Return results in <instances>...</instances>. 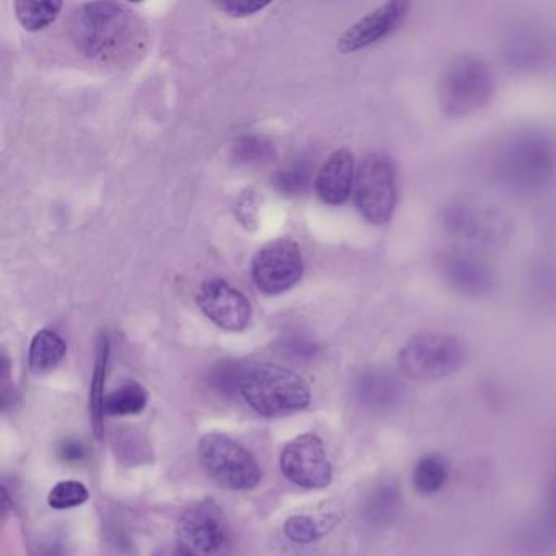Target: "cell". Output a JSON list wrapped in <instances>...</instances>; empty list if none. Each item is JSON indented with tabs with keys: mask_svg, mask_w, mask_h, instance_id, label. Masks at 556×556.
Returning <instances> with one entry per match:
<instances>
[{
	"mask_svg": "<svg viewBox=\"0 0 556 556\" xmlns=\"http://www.w3.org/2000/svg\"><path fill=\"white\" fill-rule=\"evenodd\" d=\"M494 180L514 194H533L556 174V141L548 132L526 129L509 136L493 155Z\"/></svg>",
	"mask_w": 556,
	"mask_h": 556,
	"instance_id": "6da1fadb",
	"label": "cell"
},
{
	"mask_svg": "<svg viewBox=\"0 0 556 556\" xmlns=\"http://www.w3.org/2000/svg\"><path fill=\"white\" fill-rule=\"evenodd\" d=\"M442 227L452 245L483 255L504 249L513 236L510 217L496 204L473 197L452 200L442 211Z\"/></svg>",
	"mask_w": 556,
	"mask_h": 556,
	"instance_id": "7a4b0ae2",
	"label": "cell"
},
{
	"mask_svg": "<svg viewBox=\"0 0 556 556\" xmlns=\"http://www.w3.org/2000/svg\"><path fill=\"white\" fill-rule=\"evenodd\" d=\"M242 396L258 415L279 418L307 408L312 393L304 377L294 370L263 363L250 366Z\"/></svg>",
	"mask_w": 556,
	"mask_h": 556,
	"instance_id": "3957f363",
	"label": "cell"
},
{
	"mask_svg": "<svg viewBox=\"0 0 556 556\" xmlns=\"http://www.w3.org/2000/svg\"><path fill=\"white\" fill-rule=\"evenodd\" d=\"M493 92V73L475 54H460L448 61L439 79V105L451 118H465L480 112L491 102Z\"/></svg>",
	"mask_w": 556,
	"mask_h": 556,
	"instance_id": "277c9868",
	"label": "cell"
},
{
	"mask_svg": "<svg viewBox=\"0 0 556 556\" xmlns=\"http://www.w3.org/2000/svg\"><path fill=\"white\" fill-rule=\"evenodd\" d=\"M467 348L454 334L425 331L406 341L399 353L403 376L416 382H431L452 376L464 367Z\"/></svg>",
	"mask_w": 556,
	"mask_h": 556,
	"instance_id": "5b68a950",
	"label": "cell"
},
{
	"mask_svg": "<svg viewBox=\"0 0 556 556\" xmlns=\"http://www.w3.org/2000/svg\"><path fill=\"white\" fill-rule=\"evenodd\" d=\"M198 455L206 473L230 491H250L262 481V470L250 451L220 432L201 438Z\"/></svg>",
	"mask_w": 556,
	"mask_h": 556,
	"instance_id": "8992f818",
	"label": "cell"
},
{
	"mask_svg": "<svg viewBox=\"0 0 556 556\" xmlns=\"http://www.w3.org/2000/svg\"><path fill=\"white\" fill-rule=\"evenodd\" d=\"M74 30L80 53L99 60L115 54L125 45L131 31V14L116 2L84 4Z\"/></svg>",
	"mask_w": 556,
	"mask_h": 556,
	"instance_id": "52a82bcc",
	"label": "cell"
},
{
	"mask_svg": "<svg viewBox=\"0 0 556 556\" xmlns=\"http://www.w3.org/2000/svg\"><path fill=\"white\" fill-rule=\"evenodd\" d=\"M353 194L357 211L367 223L372 226L389 223L399 198L393 162L383 154L367 155L357 168Z\"/></svg>",
	"mask_w": 556,
	"mask_h": 556,
	"instance_id": "ba28073f",
	"label": "cell"
},
{
	"mask_svg": "<svg viewBox=\"0 0 556 556\" xmlns=\"http://www.w3.org/2000/svg\"><path fill=\"white\" fill-rule=\"evenodd\" d=\"M230 548V526L219 504L200 501L177 523V549L185 556H224Z\"/></svg>",
	"mask_w": 556,
	"mask_h": 556,
	"instance_id": "9c48e42d",
	"label": "cell"
},
{
	"mask_svg": "<svg viewBox=\"0 0 556 556\" xmlns=\"http://www.w3.org/2000/svg\"><path fill=\"white\" fill-rule=\"evenodd\" d=\"M439 279L462 298L478 299L490 294L496 286V271L488 255L451 245L435 255Z\"/></svg>",
	"mask_w": 556,
	"mask_h": 556,
	"instance_id": "30bf717a",
	"label": "cell"
},
{
	"mask_svg": "<svg viewBox=\"0 0 556 556\" xmlns=\"http://www.w3.org/2000/svg\"><path fill=\"white\" fill-rule=\"evenodd\" d=\"M250 273L253 285L265 295L291 291L304 275L301 247L288 237L266 243L253 256Z\"/></svg>",
	"mask_w": 556,
	"mask_h": 556,
	"instance_id": "8fae6325",
	"label": "cell"
},
{
	"mask_svg": "<svg viewBox=\"0 0 556 556\" xmlns=\"http://www.w3.org/2000/svg\"><path fill=\"white\" fill-rule=\"evenodd\" d=\"M279 464L289 481L307 490H324L333 480V468L324 441L312 432L289 441L282 448Z\"/></svg>",
	"mask_w": 556,
	"mask_h": 556,
	"instance_id": "7c38bea8",
	"label": "cell"
},
{
	"mask_svg": "<svg viewBox=\"0 0 556 556\" xmlns=\"http://www.w3.org/2000/svg\"><path fill=\"white\" fill-rule=\"evenodd\" d=\"M200 311L216 327L232 333L247 330L253 317V307L245 294L220 278L207 279L197 294Z\"/></svg>",
	"mask_w": 556,
	"mask_h": 556,
	"instance_id": "4fadbf2b",
	"label": "cell"
},
{
	"mask_svg": "<svg viewBox=\"0 0 556 556\" xmlns=\"http://www.w3.org/2000/svg\"><path fill=\"white\" fill-rule=\"evenodd\" d=\"M412 5L402 0H392L374 9L359 21L354 22L338 40V51L343 54L356 53L364 48L379 43L392 35L405 21Z\"/></svg>",
	"mask_w": 556,
	"mask_h": 556,
	"instance_id": "5bb4252c",
	"label": "cell"
},
{
	"mask_svg": "<svg viewBox=\"0 0 556 556\" xmlns=\"http://www.w3.org/2000/svg\"><path fill=\"white\" fill-rule=\"evenodd\" d=\"M356 164L350 149L334 151L315 177V193L328 206H341L350 200L356 181Z\"/></svg>",
	"mask_w": 556,
	"mask_h": 556,
	"instance_id": "9a60e30c",
	"label": "cell"
},
{
	"mask_svg": "<svg viewBox=\"0 0 556 556\" xmlns=\"http://www.w3.org/2000/svg\"><path fill=\"white\" fill-rule=\"evenodd\" d=\"M359 402L370 409L383 412L393 408L403 395V383L387 369H369L361 374L356 382Z\"/></svg>",
	"mask_w": 556,
	"mask_h": 556,
	"instance_id": "2e32d148",
	"label": "cell"
},
{
	"mask_svg": "<svg viewBox=\"0 0 556 556\" xmlns=\"http://www.w3.org/2000/svg\"><path fill=\"white\" fill-rule=\"evenodd\" d=\"M110 344L109 334L102 333L97 341L96 366H93L92 383H90L89 409L90 422H92L93 434L102 438L105 432V386L109 377Z\"/></svg>",
	"mask_w": 556,
	"mask_h": 556,
	"instance_id": "e0dca14e",
	"label": "cell"
},
{
	"mask_svg": "<svg viewBox=\"0 0 556 556\" xmlns=\"http://www.w3.org/2000/svg\"><path fill=\"white\" fill-rule=\"evenodd\" d=\"M67 354V344L56 331L45 328L31 340L28 366L34 376H47L60 367Z\"/></svg>",
	"mask_w": 556,
	"mask_h": 556,
	"instance_id": "ac0fdd59",
	"label": "cell"
},
{
	"mask_svg": "<svg viewBox=\"0 0 556 556\" xmlns=\"http://www.w3.org/2000/svg\"><path fill=\"white\" fill-rule=\"evenodd\" d=\"M448 464L442 455H422L412 471V483L421 496L438 494L448 481Z\"/></svg>",
	"mask_w": 556,
	"mask_h": 556,
	"instance_id": "d6986e66",
	"label": "cell"
},
{
	"mask_svg": "<svg viewBox=\"0 0 556 556\" xmlns=\"http://www.w3.org/2000/svg\"><path fill=\"white\" fill-rule=\"evenodd\" d=\"M15 17L18 24L27 31H41L56 22L63 11V2H53V0H40V2H30V0H18L14 4Z\"/></svg>",
	"mask_w": 556,
	"mask_h": 556,
	"instance_id": "ffe728a7",
	"label": "cell"
},
{
	"mask_svg": "<svg viewBox=\"0 0 556 556\" xmlns=\"http://www.w3.org/2000/svg\"><path fill=\"white\" fill-rule=\"evenodd\" d=\"M149 392L139 382H126L105 399V413L110 416H131L144 412Z\"/></svg>",
	"mask_w": 556,
	"mask_h": 556,
	"instance_id": "44dd1931",
	"label": "cell"
},
{
	"mask_svg": "<svg viewBox=\"0 0 556 556\" xmlns=\"http://www.w3.org/2000/svg\"><path fill=\"white\" fill-rule=\"evenodd\" d=\"M249 369L250 366H247L242 361H219L211 367L210 374H207V383L219 395L236 396L237 393L242 395L243 383H245Z\"/></svg>",
	"mask_w": 556,
	"mask_h": 556,
	"instance_id": "7402d4cb",
	"label": "cell"
},
{
	"mask_svg": "<svg viewBox=\"0 0 556 556\" xmlns=\"http://www.w3.org/2000/svg\"><path fill=\"white\" fill-rule=\"evenodd\" d=\"M232 159L243 167H260L275 161L276 148L263 136L243 135L233 142Z\"/></svg>",
	"mask_w": 556,
	"mask_h": 556,
	"instance_id": "603a6c76",
	"label": "cell"
},
{
	"mask_svg": "<svg viewBox=\"0 0 556 556\" xmlns=\"http://www.w3.org/2000/svg\"><path fill=\"white\" fill-rule=\"evenodd\" d=\"M402 494L395 483L379 484L366 501V517L372 523H389L400 513Z\"/></svg>",
	"mask_w": 556,
	"mask_h": 556,
	"instance_id": "cb8c5ba5",
	"label": "cell"
},
{
	"mask_svg": "<svg viewBox=\"0 0 556 556\" xmlns=\"http://www.w3.org/2000/svg\"><path fill=\"white\" fill-rule=\"evenodd\" d=\"M334 523L337 520L331 519V516L315 517L311 514H295L286 520L285 533L291 542L307 545L321 539Z\"/></svg>",
	"mask_w": 556,
	"mask_h": 556,
	"instance_id": "d4e9b609",
	"label": "cell"
},
{
	"mask_svg": "<svg viewBox=\"0 0 556 556\" xmlns=\"http://www.w3.org/2000/svg\"><path fill=\"white\" fill-rule=\"evenodd\" d=\"M312 184V165L308 161H294L273 175V188L285 197H299Z\"/></svg>",
	"mask_w": 556,
	"mask_h": 556,
	"instance_id": "484cf974",
	"label": "cell"
},
{
	"mask_svg": "<svg viewBox=\"0 0 556 556\" xmlns=\"http://www.w3.org/2000/svg\"><path fill=\"white\" fill-rule=\"evenodd\" d=\"M89 497L86 484L76 480H64L54 484L53 490L48 494V504L58 510L73 509L86 504Z\"/></svg>",
	"mask_w": 556,
	"mask_h": 556,
	"instance_id": "4316f807",
	"label": "cell"
},
{
	"mask_svg": "<svg viewBox=\"0 0 556 556\" xmlns=\"http://www.w3.org/2000/svg\"><path fill=\"white\" fill-rule=\"evenodd\" d=\"M263 198L258 191H243L236 204V217L240 226L247 230H255L260 226V213H262Z\"/></svg>",
	"mask_w": 556,
	"mask_h": 556,
	"instance_id": "83f0119b",
	"label": "cell"
},
{
	"mask_svg": "<svg viewBox=\"0 0 556 556\" xmlns=\"http://www.w3.org/2000/svg\"><path fill=\"white\" fill-rule=\"evenodd\" d=\"M217 8L226 12L230 17L243 18L252 17L258 12L265 11L271 5V2H256V0H226V2H217Z\"/></svg>",
	"mask_w": 556,
	"mask_h": 556,
	"instance_id": "f1b7e54d",
	"label": "cell"
},
{
	"mask_svg": "<svg viewBox=\"0 0 556 556\" xmlns=\"http://www.w3.org/2000/svg\"><path fill=\"white\" fill-rule=\"evenodd\" d=\"M282 353L295 357V359H312L318 353V346L314 341L304 337H289L281 341Z\"/></svg>",
	"mask_w": 556,
	"mask_h": 556,
	"instance_id": "f546056e",
	"label": "cell"
},
{
	"mask_svg": "<svg viewBox=\"0 0 556 556\" xmlns=\"http://www.w3.org/2000/svg\"><path fill=\"white\" fill-rule=\"evenodd\" d=\"M58 455L66 464H80L86 458V447L77 439H66L58 447Z\"/></svg>",
	"mask_w": 556,
	"mask_h": 556,
	"instance_id": "4dcf8cb0",
	"label": "cell"
},
{
	"mask_svg": "<svg viewBox=\"0 0 556 556\" xmlns=\"http://www.w3.org/2000/svg\"><path fill=\"white\" fill-rule=\"evenodd\" d=\"M155 556H185L184 553L178 552L177 548L175 549H162V552L155 553Z\"/></svg>",
	"mask_w": 556,
	"mask_h": 556,
	"instance_id": "1f68e13d",
	"label": "cell"
},
{
	"mask_svg": "<svg viewBox=\"0 0 556 556\" xmlns=\"http://www.w3.org/2000/svg\"><path fill=\"white\" fill-rule=\"evenodd\" d=\"M552 514H553V517H555V520H556V484H555V488H553V491H552Z\"/></svg>",
	"mask_w": 556,
	"mask_h": 556,
	"instance_id": "d6a6232c",
	"label": "cell"
}]
</instances>
